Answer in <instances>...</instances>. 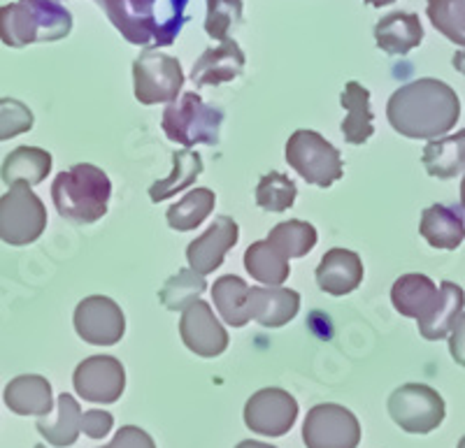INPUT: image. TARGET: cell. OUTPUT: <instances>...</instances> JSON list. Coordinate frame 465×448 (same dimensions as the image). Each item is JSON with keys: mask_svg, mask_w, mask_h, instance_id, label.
Listing matches in <instances>:
<instances>
[{"mask_svg": "<svg viewBox=\"0 0 465 448\" xmlns=\"http://www.w3.org/2000/svg\"><path fill=\"white\" fill-rule=\"evenodd\" d=\"M365 3L372 7H384V5H393L396 0H365Z\"/></svg>", "mask_w": 465, "mask_h": 448, "instance_id": "43", "label": "cell"}, {"mask_svg": "<svg viewBox=\"0 0 465 448\" xmlns=\"http://www.w3.org/2000/svg\"><path fill=\"white\" fill-rule=\"evenodd\" d=\"M450 354L454 363L465 367V314L456 318V323L450 330Z\"/></svg>", "mask_w": 465, "mask_h": 448, "instance_id": "40", "label": "cell"}, {"mask_svg": "<svg viewBox=\"0 0 465 448\" xmlns=\"http://www.w3.org/2000/svg\"><path fill=\"white\" fill-rule=\"evenodd\" d=\"M82 409L77 404L73 395L64 393V395H58V416L56 421H45L43 418H37L35 427L37 433L43 434L47 439V443L56 448H65V446H73L77 442L82 433Z\"/></svg>", "mask_w": 465, "mask_h": 448, "instance_id": "28", "label": "cell"}, {"mask_svg": "<svg viewBox=\"0 0 465 448\" xmlns=\"http://www.w3.org/2000/svg\"><path fill=\"white\" fill-rule=\"evenodd\" d=\"M222 123L223 112L207 105L193 91L177 95L173 102H168L163 116H161V128H163L165 138L186 149L196 147V144H207V147L219 144Z\"/></svg>", "mask_w": 465, "mask_h": 448, "instance_id": "4", "label": "cell"}, {"mask_svg": "<svg viewBox=\"0 0 465 448\" xmlns=\"http://www.w3.org/2000/svg\"><path fill=\"white\" fill-rule=\"evenodd\" d=\"M112 425H114V418H112V414L107 412H98V409H94V412H86L84 416H82V433L91 439L107 437Z\"/></svg>", "mask_w": 465, "mask_h": 448, "instance_id": "39", "label": "cell"}, {"mask_svg": "<svg viewBox=\"0 0 465 448\" xmlns=\"http://www.w3.org/2000/svg\"><path fill=\"white\" fill-rule=\"evenodd\" d=\"M298 196L296 184L282 172H268L256 186V205L265 211H286L293 207Z\"/></svg>", "mask_w": 465, "mask_h": 448, "instance_id": "35", "label": "cell"}, {"mask_svg": "<svg viewBox=\"0 0 465 448\" xmlns=\"http://www.w3.org/2000/svg\"><path fill=\"white\" fill-rule=\"evenodd\" d=\"M340 105L347 112L342 119V135L349 144L361 147L375 135V123H372L371 91L359 82H349L340 95Z\"/></svg>", "mask_w": 465, "mask_h": 448, "instance_id": "23", "label": "cell"}, {"mask_svg": "<svg viewBox=\"0 0 465 448\" xmlns=\"http://www.w3.org/2000/svg\"><path fill=\"white\" fill-rule=\"evenodd\" d=\"M235 448H277V446H270V443H263V442H252V439H247V442H240Z\"/></svg>", "mask_w": 465, "mask_h": 448, "instance_id": "42", "label": "cell"}, {"mask_svg": "<svg viewBox=\"0 0 465 448\" xmlns=\"http://www.w3.org/2000/svg\"><path fill=\"white\" fill-rule=\"evenodd\" d=\"M182 86L184 70L174 56L147 49L133 61V91L135 101L143 105L173 102L180 95Z\"/></svg>", "mask_w": 465, "mask_h": 448, "instance_id": "7", "label": "cell"}, {"mask_svg": "<svg viewBox=\"0 0 465 448\" xmlns=\"http://www.w3.org/2000/svg\"><path fill=\"white\" fill-rule=\"evenodd\" d=\"M240 239V226L231 217H217L214 223L203 232L201 238L193 239L186 248L189 268L196 269L198 275L207 277L214 269L222 268L226 253L231 251Z\"/></svg>", "mask_w": 465, "mask_h": 448, "instance_id": "15", "label": "cell"}, {"mask_svg": "<svg viewBox=\"0 0 465 448\" xmlns=\"http://www.w3.org/2000/svg\"><path fill=\"white\" fill-rule=\"evenodd\" d=\"M386 116L396 132L407 140L444 138L460 119V101L444 82L423 77L393 91Z\"/></svg>", "mask_w": 465, "mask_h": 448, "instance_id": "1", "label": "cell"}, {"mask_svg": "<svg viewBox=\"0 0 465 448\" xmlns=\"http://www.w3.org/2000/svg\"><path fill=\"white\" fill-rule=\"evenodd\" d=\"M114 28L126 37L131 44L152 47L163 43V28L156 19V0H95Z\"/></svg>", "mask_w": 465, "mask_h": 448, "instance_id": "10", "label": "cell"}, {"mask_svg": "<svg viewBox=\"0 0 465 448\" xmlns=\"http://www.w3.org/2000/svg\"><path fill=\"white\" fill-rule=\"evenodd\" d=\"M103 448H156V443H153V439L149 437L144 430H140V427L124 425L122 430L114 434V439Z\"/></svg>", "mask_w": 465, "mask_h": 448, "instance_id": "38", "label": "cell"}, {"mask_svg": "<svg viewBox=\"0 0 465 448\" xmlns=\"http://www.w3.org/2000/svg\"><path fill=\"white\" fill-rule=\"evenodd\" d=\"M214 205H217L214 190L193 189L189 190L180 202H174V205L165 211V219H168V226L173 228V230H196V228L203 226V221L210 217Z\"/></svg>", "mask_w": 465, "mask_h": 448, "instance_id": "31", "label": "cell"}, {"mask_svg": "<svg viewBox=\"0 0 465 448\" xmlns=\"http://www.w3.org/2000/svg\"><path fill=\"white\" fill-rule=\"evenodd\" d=\"M460 205L465 209V174H463V181H460Z\"/></svg>", "mask_w": 465, "mask_h": 448, "instance_id": "44", "label": "cell"}, {"mask_svg": "<svg viewBox=\"0 0 465 448\" xmlns=\"http://www.w3.org/2000/svg\"><path fill=\"white\" fill-rule=\"evenodd\" d=\"M112 198V181L98 165L77 163L56 174L52 200L65 221L77 226L101 221Z\"/></svg>", "mask_w": 465, "mask_h": 448, "instance_id": "2", "label": "cell"}, {"mask_svg": "<svg viewBox=\"0 0 465 448\" xmlns=\"http://www.w3.org/2000/svg\"><path fill=\"white\" fill-rule=\"evenodd\" d=\"M451 65H454L460 74H465V49L463 52L454 54V58H451Z\"/></svg>", "mask_w": 465, "mask_h": 448, "instance_id": "41", "label": "cell"}, {"mask_svg": "<svg viewBox=\"0 0 465 448\" xmlns=\"http://www.w3.org/2000/svg\"><path fill=\"white\" fill-rule=\"evenodd\" d=\"M317 228L312 223L291 219V221L277 223L268 235V242L284 256V258H302L317 247Z\"/></svg>", "mask_w": 465, "mask_h": 448, "instance_id": "32", "label": "cell"}, {"mask_svg": "<svg viewBox=\"0 0 465 448\" xmlns=\"http://www.w3.org/2000/svg\"><path fill=\"white\" fill-rule=\"evenodd\" d=\"M249 288L244 279L235 275L219 277L212 286V302L217 307L222 321H226L231 327H244L249 318Z\"/></svg>", "mask_w": 465, "mask_h": 448, "instance_id": "26", "label": "cell"}, {"mask_svg": "<svg viewBox=\"0 0 465 448\" xmlns=\"http://www.w3.org/2000/svg\"><path fill=\"white\" fill-rule=\"evenodd\" d=\"M47 228V209L33 193V186L16 181L0 196V239L10 247H28L43 238Z\"/></svg>", "mask_w": 465, "mask_h": 448, "instance_id": "6", "label": "cell"}, {"mask_svg": "<svg viewBox=\"0 0 465 448\" xmlns=\"http://www.w3.org/2000/svg\"><path fill=\"white\" fill-rule=\"evenodd\" d=\"M7 409L16 416H49L54 412L52 384L40 375H22L12 379L3 393Z\"/></svg>", "mask_w": 465, "mask_h": 448, "instance_id": "20", "label": "cell"}, {"mask_svg": "<svg viewBox=\"0 0 465 448\" xmlns=\"http://www.w3.org/2000/svg\"><path fill=\"white\" fill-rule=\"evenodd\" d=\"M302 442L307 448H356L361 425L354 414L340 404H317L302 423Z\"/></svg>", "mask_w": 465, "mask_h": 448, "instance_id": "9", "label": "cell"}, {"mask_svg": "<svg viewBox=\"0 0 465 448\" xmlns=\"http://www.w3.org/2000/svg\"><path fill=\"white\" fill-rule=\"evenodd\" d=\"M35 448H45V446H35Z\"/></svg>", "mask_w": 465, "mask_h": 448, "instance_id": "46", "label": "cell"}, {"mask_svg": "<svg viewBox=\"0 0 465 448\" xmlns=\"http://www.w3.org/2000/svg\"><path fill=\"white\" fill-rule=\"evenodd\" d=\"M244 269L263 286H282L291 275L289 258H284L268 239L254 242L244 251Z\"/></svg>", "mask_w": 465, "mask_h": 448, "instance_id": "30", "label": "cell"}, {"mask_svg": "<svg viewBox=\"0 0 465 448\" xmlns=\"http://www.w3.org/2000/svg\"><path fill=\"white\" fill-rule=\"evenodd\" d=\"M363 263L361 256L349 248H331L323 253L317 265V284L323 293L342 297L354 293L363 284Z\"/></svg>", "mask_w": 465, "mask_h": 448, "instance_id": "17", "label": "cell"}, {"mask_svg": "<svg viewBox=\"0 0 465 448\" xmlns=\"http://www.w3.org/2000/svg\"><path fill=\"white\" fill-rule=\"evenodd\" d=\"M247 65V56L235 40H222L217 47H210L201 54L193 70L191 82L196 86H222L235 82Z\"/></svg>", "mask_w": 465, "mask_h": 448, "instance_id": "16", "label": "cell"}, {"mask_svg": "<svg viewBox=\"0 0 465 448\" xmlns=\"http://www.w3.org/2000/svg\"><path fill=\"white\" fill-rule=\"evenodd\" d=\"M182 342L201 358H217L228 348V333L207 302L198 297L182 311Z\"/></svg>", "mask_w": 465, "mask_h": 448, "instance_id": "14", "label": "cell"}, {"mask_svg": "<svg viewBox=\"0 0 465 448\" xmlns=\"http://www.w3.org/2000/svg\"><path fill=\"white\" fill-rule=\"evenodd\" d=\"M298 418V402L282 388H263L244 404V423L252 433L263 437H282Z\"/></svg>", "mask_w": 465, "mask_h": 448, "instance_id": "13", "label": "cell"}, {"mask_svg": "<svg viewBox=\"0 0 465 448\" xmlns=\"http://www.w3.org/2000/svg\"><path fill=\"white\" fill-rule=\"evenodd\" d=\"M205 290V277L198 275L196 269L184 268L165 281L163 288L159 290V300L168 311H184L186 307H189L191 302H196Z\"/></svg>", "mask_w": 465, "mask_h": 448, "instance_id": "33", "label": "cell"}, {"mask_svg": "<svg viewBox=\"0 0 465 448\" xmlns=\"http://www.w3.org/2000/svg\"><path fill=\"white\" fill-rule=\"evenodd\" d=\"M426 15L435 31L447 40L465 47V0H429Z\"/></svg>", "mask_w": 465, "mask_h": 448, "instance_id": "34", "label": "cell"}, {"mask_svg": "<svg viewBox=\"0 0 465 448\" xmlns=\"http://www.w3.org/2000/svg\"><path fill=\"white\" fill-rule=\"evenodd\" d=\"M77 395L95 404H114L126 388V369L114 355H91L74 369Z\"/></svg>", "mask_w": 465, "mask_h": 448, "instance_id": "11", "label": "cell"}, {"mask_svg": "<svg viewBox=\"0 0 465 448\" xmlns=\"http://www.w3.org/2000/svg\"><path fill=\"white\" fill-rule=\"evenodd\" d=\"M440 300V288L426 275H402L393 281L391 302L401 317L414 318L417 323L429 321Z\"/></svg>", "mask_w": 465, "mask_h": 448, "instance_id": "19", "label": "cell"}, {"mask_svg": "<svg viewBox=\"0 0 465 448\" xmlns=\"http://www.w3.org/2000/svg\"><path fill=\"white\" fill-rule=\"evenodd\" d=\"M419 232L433 248L454 251L465 239L463 211L450 205H430L429 209H423Z\"/></svg>", "mask_w": 465, "mask_h": 448, "instance_id": "22", "label": "cell"}, {"mask_svg": "<svg viewBox=\"0 0 465 448\" xmlns=\"http://www.w3.org/2000/svg\"><path fill=\"white\" fill-rule=\"evenodd\" d=\"M284 159L293 172L319 189L333 186L344 174V163L338 149L317 131H307V128L291 135L284 147Z\"/></svg>", "mask_w": 465, "mask_h": 448, "instance_id": "5", "label": "cell"}, {"mask_svg": "<svg viewBox=\"0 0 465 448\" xmlns=\"http://www.w3.org/2000/svg\"><path fill=\"white\" fill-rule=\"evenodd\" d=\"M52 153L40 147H16L0 165V180L7 186L26 181L28 186L43 184L52 172Z\"/></svg>", "mask_w": 465, "mask_h": 448, "instance_id": "25", "label": "cell"}, {"mask_svg": "<svg viewBox=\"0 0 465 448\" xmlns=\"http://www.w3.org/2000/svg\"><path fill=\"white\" fill-rule=\"evenodd\" d=\"M459 448H465V437L459 442Z\"/></svg>", "mask_w": 465, "mask_h": 448, "instance_id": "45", "label": "cell"}, {"mask_svg": "<svg viewBox=\"0 0 465 448\" xmlns=\"http://www.w3.org/2000/svg\"><path fill=\"white\" fill-rule=\"evenodd\" d=\"M35 123L31 107L16 98H0V142L28 132Z\"/></svg>", "mask_w": 465, "mask_h": 448, "instance_id": "37", "label": "cell"}, {"mask_svg": "<svg viewBox=\"0 0 465 448\" xmlns=\"http://www.w3.org/2000/svg\"><path fill=\"white\" fill-rule=\"evenodd\" d=\"M301 309V296L284 286L249 288V318L263 327H284Z\"/></svg>", "mask_w": 465, "mask_h": 448, "instance_id": "18", "label": "cell"}, {"mask_svg": "<svg viewBox=\"0 0 465 448\" xmlns=\"http://www.w3.org/2000/svg\"><path fill=\"white\" fill-rule=\"evenodd\" d=\"M423 40V26L414 12H391L375 24V43L389 56H405Z\"/></svg>", "mask_w": 465, "mask_h": 448, "instance_id": "21", "label": "cell"}, {"mask_svg": "<svg viewBox=\"0 0 465 448\" xmlns=\"http://www.w3.org/2000/svg\"><path fill=\"white\" fill-rule=\"evenodd\" d=\"M201 174L203 159L196 151L184 149V151L173 153V172H170L165 180L153 181V184L149 186V198H152V202H156V205L170 200L173 196H177V193L189 189Z\"/></svg>", "mask_w": 465, "mask_h": 448, "instance_id": "29", "label": "cell"}, {"mask_svg": "<svg viewBox=\"0 0 465 448\" xmlns=\"http://www.w3.org/2000/svg\"><path fill=\"white\" fill-rule=\"evenodd\" d=\"M389 416L410 434H429L444 421V400L426 384H405L389 397Z\"/></svg>", "mask_w": 465, "mask_h": 448, "instance_id": "8", "label": "cell"}, {"mask_svg": "<svg viewBox=\"0 0 465 448\" xmlns=\"http://www.w3.org/2000/svg\"><path fill=\"white\" fill-rule=\"evenodd\" d=\"M421 163L435 180H454L456 174L465 172V128L454 135L430 140L423 149Z\"/></svg>", "mask_w": 465, "mask_h": 448, "instance_id": "24", "label": "cell"}, {"mask_svg": "<svg viewBox=\"0 0 465 448\" xmlns=\"http://www.w3.org/2000/svg\"><path fill=\"white\" fill-rule=\"evenodd\" d=\"M465 307V293L460 286H456L454 281H442L440 286V300L435 311L430 314L429 321L419 323V333L423 339L429 342H438L450 335L451 326L456 323V318L463 314Z\"/></svg>", "mask_w": 465, "mask_h": 448, "instance_id": "27", "label": "cell"}, {"mask_svg": "<svg viewBox=\"0 0 465 448\" xmlns=\"http://www.w3.org/2000/svg\"><path fill=\"white\" fill-rule=\"evenodd\" d=\"M73 31V15L54 0H19L0 7V43L22 49L56 43Z\"/></svg>", "mask_w": 465, "mask_h": 448, "instance_id": "3", "label": "cell"}, {"mask_svg": "<svg viewBox=\"0 0 465 448\" xmlns=\"http://www.w3.org/2000/svg\"><path fill=\"white\" fill-rule=\"evenodd\" d=\"M205 33L212 40H228L232 28L242 22V0H205Z\"/></svg>", "mask_w": 465, "mask_h": 448, "instance_id": "36", "label": "cell"}, {"mask_svg": "<svg viewBox=\"0 0 465 448\" xmlns=\"http://www.w3.org/2000/svg\"><path fill=\"white\" fill-rule=\"evenodd\" d=\"M74 330L94 346H114L126 333V317L112 297L91 296L74 309Z\"/></svg>", "mask_w": 465, "mask_h": 448, "instance_id": "12", "label": "cell"}]
</instances>
